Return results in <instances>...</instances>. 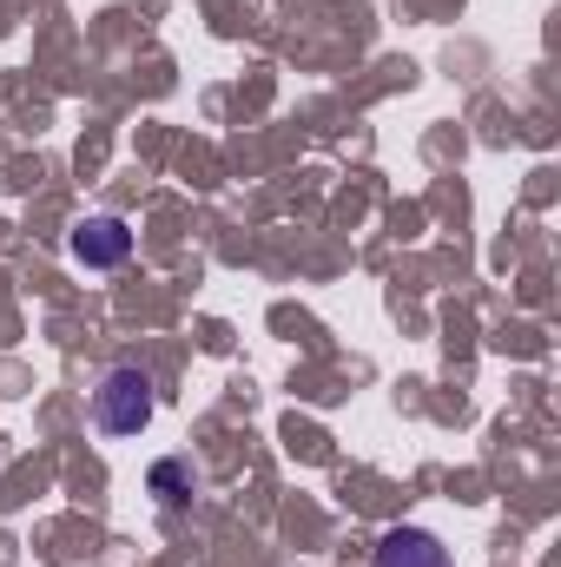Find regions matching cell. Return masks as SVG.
<instances>
[{
  "label": "cell",
  "mask_w": 561,
  "mask_h": 567,
  "mask_svg": "<svg viewBox=\"0 0 561 567\" xmlns=\"http://www.w3.org/2000/svg\"><path fill=\"white\" fill-rule=\"evenodd\" d=\"M93 423L106 429V435H140L152 423V377L133 370V363L106 370L100 390H93Z\"/></svg>",
  "instance_id": "1"
},
{
  "label": "cell",
  "mask_w": 561,
  "mask_h": 567,
  "mask_svg": "<svg viewBox=\"0 0 561 567\" xmlns=\"http://www.w3.org/2000/svg\"><path fill=\"white\" fill-rule=\"evenodd\" d=\"M126 251H133V231H126L120 218H86V225L73 231V258H80L86 271H113V265H126Z\"/></svg>",
  "instance_id": "2"
},
{
  "label": "cell",
  "mask_w": 561,
  "mask_h": 567,
  "mask_svg": "<svg viewBox=\"0 0 561 567\" xmlns=\"http://www.w3.org/2000/svg\"><path fill=\"white\" fill-rule=\"evenodd\" d=\"M370 567H456V561H449V548H442L436 535H422V528H390V535L377 542Z\"/></svg>",
  "instance_id": "3"
},
{
  "label": "cell",
  "mask_w": 561,
  "mask_h": 567,
  "mask_svg": "<svg viewBox=\"0 0 561 567\" xmlns=\"http://www.w3.org/2000/svg\"><path fill=\"white\" fill-rule=\"evenodd\" d=\"M152 495H159L165 508H185V502H192V462H178V455L159 462V468H152Z\"/></svg>",
  "instance_id": "4"
}]
</instances>
